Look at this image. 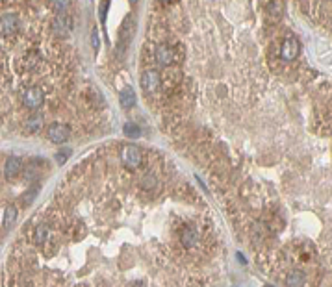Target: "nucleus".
<instances>
[{"instance_id": "4", "label": "nucleus", "mask_w": 332, "mask_h": 287, "mask_svg": "<svg viewBox=\"0 0 332 287\" xmlns=\"http://www.w3.org/2000/svg\"><path fill=\"white\" fill-rule=\"evenodd\" d=\"M301 52V44L299 41L295 37H286L282 41V46H280V56H282V60L286 61H294Z\"/></svg>"}, {"instance_id": "24", "label": "nucleus", "mask_w": 332, "mask_h": 287, "mask_svg": "<svg viewBox=\"0 0 332 287\" xmlns=\"http://www.w3.org/2000/svg\"><path fill=\"white\" fill-rule=\"evenodd\" d=\"M266 287H273V285H266Z\"/></svg>"}, {"instance_id": "13", "label": "nucleus", "mask_w": 332, "mask_h": 287, "mask_svg": "<svg viewBox=\"0 0 332 287\" xmlns=\"http://www.w3.org/2000/svg\"><path fill=\"white\" fill-rule=\"evenodd\" d=\"M47 239H49V226L41 222L39 226L33 228V243H35V245H43Z\"/></svg>"}, {"instance_id": "10", "label": "nucleus", "mask_w": 332, "mask_h": 287, "mask_svg": "<svg viewBox=\"0 0 332 287\" xmlns=\"http://www.w3.org/2000/svg\"><path fill=\"white\" fill-rule=\"evenodd\" d=\"M119 102H121V106L124 108V110L134 108V104H136V91H134L130 85L124 87L121 93H119Z\"/></svg>"}, {"instance_id": "2", "label": "nucleus", "mask_w": 332, "mask_h": 287, "mask_svg": "<svg viewBox=\"0 0 332 287\" xmlns=\"http://www.w3.org/2000/svg\"><path fill=\"white\" fill-rule=\"evenodd\" d=\"M69 126L67 124H61V122H54V124H50L49 130H47V137L52 141V143H65L67 139H69Z\"/></svg>"}, {"instance_id": "15", "label": "nucleus", "mask_w": 332, "mask_h": 287, "mask_svg": "<svg viewBox=\"0 0 332 287\" xmlns=\"http://www.w3.org/2000/svg\"><path fill=\"white\" fill-rule=\"evenodd\" d=\"M17 219V208L15 206H8L4 211V228H10Z\"/></svg>"}, {"instance_id": "20", "label": "nucleus", "mask_w": 332, "mask_h": 287, "mask_svg": "<svg viewBox=\"0 0 332 287\" xmlns=\"http://www.w3.org/2000/svg\"><path fill=\"white\" fill-rule=\"evenodd\" d=\"M91 44H93V50H95V54H99V49H100V37H99V28H93V32H91Z\"/></svg>"}, {"instance_id": "1", "label": "nucleus", "mask_w": 332, "mask_h": 287, "mask_svg": "<svg viewBox=\"0 0 332 287\" xmlns=\"http://www.w3.org/2000/svg\"><path fill=\"white\" fill-rule=\"evenodd\" d=\"M141 160H143V154L136 145H124L121 149V161L127 169H132V171L138 169L141 165Z\"/></svg>"}, {"instance_id": "11", "label": "nucleus", "mask_w": 332, "mask_h": 287, "mask_svg": "<svg viewBox=\"0 0 332 287\" xmlns=\"http://www.w3.org/2000/svg\"><path fill=\"white\" fill-rule=\"evenodd\" d=\"M22 169V160L21 158H17V156H11V158H8L6 160V165H4V172L6 176H15V174H19Z\"/></svg>"}, {"instance_id": "18", "label": "nucleus", "mask_w": 332, "mask_h": 287, "mask_svg": "<svg viewBox=\"0 0 332 287\" xmlns=\"http://www.w3.org/2000/svg\"><path fill=\"white\" fill-rule=\"evenodd\" d=\"M282 8H284V4H282V0H271L269 2V6H267V11L271 13V15H280L282 13Z\"/></svg>"}, {"instance_id": "8", "label": "nucleus", "mask_w": 332, "mask_h": 287, "mask_svg": "<svg viewBox=\"0 0 332 287\" xmlns=\"http://www.w3.org/2000/svg\"><path fill=\"white\" fill-rule=\"evenodd\" d=\"M0 26H2V35H4V37L13 35L15 30H17V26H19L15 13H4V15H2V22H0Z\"/></svg>"}, {"instance_id": "9", "label": "nucleus", "mask_w": 332, "mask_h": 287, "mask_svg": "<svg viewBox=\"0 0 332 287\" xmlns=\"http://www.w3.org/2000/svg\"><path fill=\"white\" fill-rule=\"evenodd\" d=\"M71 24H72V19L69 15H65V13H60V15L54 19V30L60 35H65V33H69V30H71Z\"/></svg>"}, {"instance_id": "6", "label": "nucleus", "mask_w": 332, "mask_h": 287, "mask_svg": "<svg viewBox=\"0 0 332 287\" xmlns=\"http://www.w3.org/2000/svg\"><path fill=\"white\" fill-rule=\"evenodd\" d=\"M154 60L160 67H169L173 61H175V52H173V49H169L167 44H160V46L154 50Z\"/></svg>"}, {"instance_id": "19", "label": "nucleus", "mask_w": 332, "mask_h": 287, "mask_svg": "<svg viewBox=\"0 0 332 287\" xmlns=\"http://www.w3.org/2000/svg\"><path fill=\"white\" fill-rule=\"evenodd\" d=\"M52 6H54L56 11L65 13V11L69 10V6H71V0H52Z\"/></svg>"}, {"instance_id": "14", "label": "nucleus", "mask_w": 332, "mask_h": 287, "mask_svg": "<svg viewBox=\"0 0 332 287\" xmlns=\"http://www.w3.org/2000/svg\"><path fill=\"white\" fill-rule=\"evenodd\" d=\"M26 128L30 130V132H37V130H41L43 128V117L39 115V113H35V115L28 117L26 119Z\"/></svg>"}, {"instance_id": "22", "label": "nucleus", "mask_w": 332, "mask_h": 287, "mask_svg": "<svg viewBox=\"0 0 332 287\" xmlns=\"http://www.w3.org/2000/svg\"><path fill=\"white\" fill-rule=\"evenodd\" d=\"M69 154H71L69 150H61V152H58V154H56V160H58V163H60V165H63V163L67 161V158H69Z\"/></svg>"}, {"instance_id": "16", "label": "nucleus", "mask_w": 332, "mask_h": 287, "mask_svg": "<svg viewBox=\"0 0 332 287\" xmlns=\"http://www.w3.org/2000/svg\"><path fill=\"white\" fill-rule=\"evenodd\" d=\"M124 135H127V137H132V139H138L139 135H141V130H139L138 124L128 122V124H124Z\"/></svg>"}, {"instance_id": "21", "label": "nucleus", "mask_w": 332, "mask_h": 287, "mask_svg": "<svg viewBox=\"0 0 332 287\" xmlns=\"http://www.w3.org/2000/svg\"><path fill=\"white\" fill-rule=\"evenodd\" d=\"M108 6H110V0H102V4H100V21L102 24L106 22V11H108Z\"/></svg>"}, {"instance_id": "17", "label": "nucleus", "mask_w": 332, "mask_h": 287, "mask_svg": "<svg viewBox=\"0 0 332 287\" xmlns=\"http://www.w3.org/2000/svg\"><path fill=\"white\" fill-rule=\"evenodd\" d=\"M37 193H39V187L37 185H33V187H30L26 191V193L22 195V204H32L33 200H35V197H37Z\"/></svg>"}, {"instance_id": "3", "label": "nucleus", "mask_w": 332, "mask_h": 287, "mask_svg": "<svg viewBox=\"0 0 332 287\" xmlns=\"http://www.w3.org/2000/svg\"><path fill=\"white\" fill-rule=\"evenodd\" d=\"M43 100H45L43 91L39 87H30L22 94V102H24V106H26L28 110H37V108H41Z\"/></svg>"}, {"instance_id": "23", "label": "nucleus", "mask_w": 332, "mask_h": 287, "mask_svg": "<svg viewBox=\"0 0 332 287\" xmlns=\"http://www.w3.org/2000/svg\"><path fill=\"white\" fill-rule=\"evenodd\" d=\"M130 4H138V0H130Z\"/></svg>"}, {"instance_id": "7", "label": "nucleus", "mask_w": 332, "mask_h": 287, "mask_svg": "<svg viewBox=\"0 0 332 287\" xmlns=\"http://www.w3.org/2000/svg\"><path fill=\"white\" fill-rule=\"evenodd\" d=\"M160 72L158 71H147L143 72V76H141V87L147 91V93H152L156 89L160 87Z\"/></svg>"}, {"instance_id": "12", "label": "nucleus", "mask_w": 332, "mask_h": 287, "mask_svg": "<svg viewBox=\"0 0 332 287\" xmlns=\"http://www.w3.org/2000/svg\"><path fill=\"white\" fill-rule=\"evenodd\" d=\"M306 282V274L303 271H292L289 276L286 278V285L288 287H303Z\"/></svg>"}, {"instance_id": "5", "label": "nucleus", "mask_w": 332, "mask_h": 287, "mask_svg": "<svg viewBox=\"0 0 332 287\" xmlns=\"http://www.w3.org/2000/svg\"><path fill=\"white\" fill-rule=\"evenodd\" d=\"M178 239H180V245L184 249H193L197 241H199V233H197V230L191 224H186V226H182L180 233H178Z\"/></svg>"}]
</instances>
